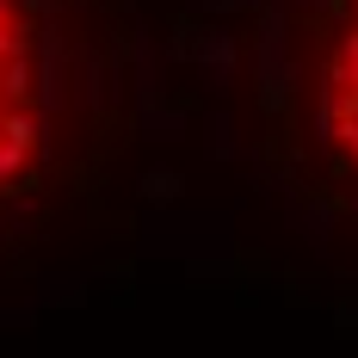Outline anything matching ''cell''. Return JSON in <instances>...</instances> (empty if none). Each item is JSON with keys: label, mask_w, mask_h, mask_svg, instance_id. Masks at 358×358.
Masks as SVG:
<instances>
[{"label": "cell", "mask_w": 358, "mask_h": 358, "mask_svg": "<svg viewBox=\"0 0 358 358\" xmlns=\"http://www.w3.org/2000/svg\"><path fill=\"white\" fill-rule=\"evenodd\" d=\"M50 124L43 87V25L31 0H0V198H13L37 173Z\"/></svg>", "instance_id": "6da1fadb"}, {"label": "cell", "mask_w": 358, "mask_h": 358, "mask_svg": "<svg viewBox=\"0 0 358 358\" xmlns=\"http://www.w3.org/2000/svg\"><path fill=\"white\" fill-rule=\"evenodd\" d=\"M315 124L334 179L358 185V0L327 6L322 74H315Z\"/></svg>", "instance_id": "7a4b0ae2"}]
</instances>
